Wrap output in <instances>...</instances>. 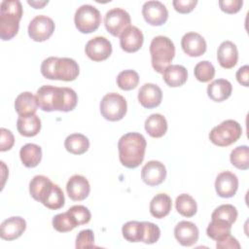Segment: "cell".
<instances>
[{
  "label": "cell",
  "instance_id": "1",
  "mask_svg": "<svg viewBox=\"0 0 249 249\" xmlns=\"http://www.w3.org/2000/svg\"><path fill=\"white\" fill-rule=\"evenodd\" d=\"M36 98L38 107L45 112H69L75 109L78 102L74 89L50 85L42 86L36 92Z\"/></svg>",
  "mask_w": 249,
  "mask_h": 249
},
{
  "label": "cell",
  "instance_id": "2",
  "mask_svg": "<svg viewBox=\"0 0 249 249\" xmlns=\"http://www.w3.org/2000/svg\"><path fill=\"white\" fill-rule=\"evenodd\" d=\"M146 146V139L140 133L128 132L123 135L118 142L121 163L127 168L138 167L144 160Z\"/></svg>",
  "mask_w": 249,
  "mask_h": 249
},
{
  "label": "cell",
  "instance_id": "3",
  "mask_svg": "<svg viewBox=\"0 0 249 249\" xmlns=\"http://www.w3.org/2000/svg\"><path fill=\"white\" fill-rule=\"evenodd\" d=\"M78 63L69 57L50 56L41 64L42 75L49 80L74 81L79 75Z\"/></svg>",
  "mask_w": 249,
  "mask_h": 249
},
{
  "label": "cell",
  "instance_id": "4",
  "mask_svg": "<svg viewBox=\"0 0 249 249\" xmlns=\"http://www.w3.org/2000/svg\"><path fill=\"white\" fill-rule=\"evenodd\" d=\"M22 6L18 0H4L0 5V37L7 41L14 38L19 28Z\"/></svg>",
  "mask_w": 249,
  "mask_h": 249
},
{
  "label": "cell",
  "instance_id": "5",
  "mask_svg": "<svg viewBox=\"0 0 249 249\" xmlns=\"http://www.w3.org/2000/svg\"><path fill=\"white\" fill-rule=\"evenodd\" d=\"M150 53L153 68L158 73H163L174 58L175 47L168 37L156 36L150 44Z\"/></svg>",
  "mask_w": 249,
  "mask_h": 249
},
{
  "label": "cell",
  "instance_id": "6",
  "mask_svg": "<svg viewBox=\"0 0 249 249\" xmlns=\"http://www.w3.org/2000/svg\"><path fill=\"white\" fill-rule=\"evenodd\" d=\"M241 134V125L236 121L226 120L211 129L209 139L216 146L227 147L236 142Z\"/></svg>",
  "mask_w": 249,
  "mask_h": 249
},
{
  "label": "cell",
  "instance_id": "7",
  "mask_svg": "<svg viewBox=\"0 0 249 249\" xmlns=\"http://www.w3.org/2000/svg\"><path fill=\"white\" fill-rule=\"evenodd\" d=\"M126 100L117 92L105 94L100 101V113L104 119L110 122L122 120L126 114Z\"/></svg>",
  "mask_w": 249,
  "mask_h": 249
},
{
  "label": "cell",
  "instance_id": "8",
  "mask_svg": "<svg viewBox=\"0 0 249 249\" xmlns=\"http://www.w3.org/2000/svg\"><path fill=\"white\" fill-rule=\"evenodd\" d=\"M74 22L80 32L91 33L95 31L101 23L100 12L92 5H82L75 13Z\"/></svg>",
  "mask_w": 249,
  "mask_h": 249
},
{
  "label": "cell",
  "instance_id": "9",
  "mask_svg": "<svg viewBox=\"0 0 249 249\" xmlns=\"http://www.w3.org/2000/svg\"><path fill=\"white\" fill-rule=\"evenodd\" d=\"M104 25L110 34L115 37H120L121 34L130 26V16L124 9H111L105 14Z\"/></svg>",
  "mask_w": 249,
  "mask_h": 249
},
{
  "label": "cell",
  "instance_id": "10",
  "mask_svg": "<svg viewBox=\"0 0 249 249\" xmlns=\"http://www.w3.org/2000/svg\"><path fill=\"white\" fill-rule=\"evenodd\" d=\"M53 20L44 15L36 16L28 25V35L36 42H43L48 40L54 31Z\"/></svg>",
  "mask_w": 249,
  "mask_h": 249
},
{
  "label": "cell",
  "instance_id": "11",
  "mask_svg": "<svg viewBox=\"0 0 249 249\" xmlns=\"http://www.w3.org/2000/svg\"><path fill=\"white\" fill-rule=\"evenodd\" d=\"M142 15L144 19L154 26L164 24L168 18L166 7L160 1L145 2L142 7Z\"/></svg>",
  "mask_w": 249,
  "mask_h": 249
},
{
  "label": "cell",
  "instance_id": "12",
  "mask_svg": "<svg viewBox=\"0 0 249 249\" xmlns=\"http://www.w3.org/2000/svg\"><path fill=\"white\" fill-rule=\"evenodd\" d=\"M85 52L91 60L102 61L111 55L112 45L105 37L96 36L87 43Z\"/></svg>",
  "mask_w": 249,
  "mask_h": 249
},
{
  "label": "cell",
  "instance_id": "13",
  "mask_svg": "<svg viewBox=\"0 0 249 249\" xmlns=\"http://www.w3.org/2000/svg\"><path fill=\"white\" fill-rule=\"evenodd\" d=\"M166 177V168L159 160H150L142 167L141 178L148 186H158Z\"/></svg>",
  "mask_w": 249,
  "mask_h": 249
},
{
  "label": "cell",
  "instance_id": "14",
  "mask_svg": "<svg viewBox=\"0 0 249 249\" xmlns=\"http://www.w3.org/2000/svg\"><path fill=\"white\" fill-rule=\"evenodd\" d=\"M238 189L237 176L231 171H223L218 174L215 180V190L219 196L232 197Z\"/></svg>",
  "mask_w": 249,
  "mask_h": 249
},
{
  "label": "cell",
  "instance_id": "15",
  "mask_svg": "<svg viewBox=\"0 0 249 249\" xmlns=\"http://www.w3.org/2000/svg\"><path fill=\"white\" fill-rule=\"evenodd\" d=\"M66 192L72 200L81 201L87 198L89 195L90 186L85 176L75 174L68 180L66 184Z\"/></svg>",
  "mask_w": 249,
  "mask_h": 249
},
{
  "label": "cell",
  "instance_id": "16",
  "mask_svg": "<svg viewBox=\"0 0 249 249\" xmlns=\"http://www.w3.org/2000/svg\"><path fill=\"white\" fill-rule=\"evenodd\" d=\"M198 229L190 221H181L174 228V236L183 246H192L198 239Z\"/></svg>",
  "mask_w": 249,
  "mask_h": 249
},
{
  "label": "cell",
  "instance_id": "17",
  "mask_svg": "<svg viewBox=\"0 0 249 249\" xmlns=\"http://www.w3.org/2000/svg\"><path fill=\"white\" fill-rule=\"evenodd\" d=\"M144 36L142 31L133 25L128 26L120 36L121 48L126 53H135L143 45Z\"/></svg>",
  "mask_w": 249,
  "mask_h": 249
},
{
  "label": "cell",
  "instance_id": "18",
  "mask_svg": "<svg viewBox=\"0 0 249 249\" xmlns=\"http://www.w3.org/2000/svg\"><path fill=\"white\" fill-rule=\"evenodd\" d=\"M181 46L186 54L193 57L202 55L206 51L204 38L196 32L186 33L181 40Z\"/></svg>",
  "mask_w": 249,
  "mask_h": 249
},
{
  "label": "cell",
  "instance_id": "19",
  "mask_svg": "<svg viewBox=\"0 0 249 249\" xmlns=\"http://www.w3.org/2000/svg\"><path fill=\"white\" fill-rule=\"evenodd\" d=\"M162 99L160 88L155 84H144L138 90V101L144 108L152 109L159 106Z\"/></svg>",
  "mask_w": 249,
  "mask_h": 249
},
{
  "label": "cell",
  "instance_id": "20",
  "mask_svg": "<svg viewBox=\"0 0 249 249\" xmlns=\"http://www.w3.org/2000/svg\"><path fill=\"white\" fill-rule=\"evenodd\" d=\"M26 229V222L23 218L16 216L6 219L2 222L0 228V236L4 240H14L18 238Z\"/></svg>",
  "mask_w": 249,
  "mask_h": 249
},
{
  "label": "cell",
  "instance_id": "21",
  "mask_svg": "<svg viewBox=\"0 0 249 249\" xmlns=\"http://www.w3.org/2000/svg\"><path fill=\"white\" fill-rule=\"evenodd\" d=\"M219 64L225 69H231L237 63L238 51L231 41H224L220 44L217 51Z\"/></svg>",
  "mask_w": 249,
  "mask_h": 249
},
{
  "label": "cell",
  "instance_id": "22",
  "mask_svg": "<svg viewBox=\"0 0 249 249\" xmlns=\"http://www.w3.org/2000/svg\"><path fill=\"white\" fill-rule=\"evenodd\" d=\"M232 91L231 84L225 79H218L207 87V94L215 102H222L228 99Z\"/></svg>",
  "mask_w": 249,
  "mask_h": 249
},
{
  "label": "cell",
  "instance_id": "23",
  "mask_svg": "<svg viewBox=\"0 0 249 249\" xmlns=\"http://www.w3.org/2000/svg\"><path fill=\"white\" fill-rule=\"evenodd\" d=\"M53 183L48 177L44 175H36L29 183V193L35 200L42 203L53 188Z\"/></svg>",
  "mask_w": 249,
  "mask_h": 249
},
{
  "label": "cell",
  "instance_id": "24",
  "mask_svg": "<svg viewBox=\"0 0 249 249\" xmlns=\"http://www.w3.org/2000/svg\"><path fill=\"white\" fill-rule=\"evenodd\" d=\"M37 98L29 91L19 93L15 100V109L18 116L34 115L37 111Z\"/></svg>",
  "mask_w": 249,
  "mask_h": 249
},
{
  "label": "cell",
  "instance_id": "25",
  "mask_svg": "<svg viewBox=\"0 0 249 249\" xmlns=\"http://www.w3.org/2000/svg\"><path fill=\"white\" fill-rule=\"evenodd\" d=\"M17 128L20 135L25 137H33L41 130V120L38 116H19L17 121Z\"/></svg>",
  "mask_w": 249,
  "mask_h": 249
},
{
  "label": "cell",
  "instance_id": "26",
  "mask_svg": "<svg viewBox=\"0 0 249 249\" xmlns=\"http://www.w3.org/2000/svg\"><path fill=\"white\" fill-rule=\"evenodd\" d=\"M162 79L165 84L171 88H177L183 86L188 79L187 69L179 64L169 65L163 71Z\"/></svg>",
  "mask_w": 249,
  "mask_h": 249
},
{
  "label": "cell",
  "instance_id": "27",
  "mask_svg": "<svg viewBox=\"0 0 249 249\" xmlns=\"http://www.w3.org/2000/svg\"><path fill=\"white\" fill-rule=\"evenodd\" d=\"M172 201L168 195L158 194L150 202V213L157 219H161L167 216L171 210Z\"/></svg>",
  "mask_w": 249,
  "mask_h": 249
},
{
  "label": "cell",
  "instance_id": "28",
  "mask_svg": "<svg viewBox=\"0 0 249 249\" xmlns=\"http://www.w3.org/2000/svg\"><path fill=\"white\" fill-rule=\"evenodd\" d=\"M19 158L24 166L29 168L35 167L42 160V149L33 143L25 144L19 151Z\"/></svg>",
  "mask_w": 249,
  "mask_h": 249
},
{
  "label": "cell",
  "instance_id": "29",
  "mask_svg": "<svg viewBox=\"0 0 249 249\" xmlns=\"http://www.w3.org/2000/svg\"><path fill=\"white\" fill-rule=\"evenodd\" d=\"M145 130L151 137H162L167 130L166 119L161 114H152L145 121Z\"/></svg>",
  "mask_w": 249,
  "mask_h": 249
},
{
  "label": "cell",
  "instance_id": "30",
  "mask_svg": "<svg viewBox=\"0 0 249 249\" xmlns=\"http://www.w3.org/2000/svg\"><path fill=\"white\" fill-rule=\"evenodd\" d=\"M65 149L74 155H82L89 150V141L82 133H73L66 137L64 141Z\"/></svg>",
  "mask_w": 249,
  "mask_h": 249
},
{
  "label": "cell",
  "instance_id": "31",
  "mask_svg": "<svg viewBox=\"0 0 249 249\" xmlns=\"http://www.w3.org/2000/svg\"><path fill=\"white\" fill-rule=\"evenodd\" d=\"M231 230V224L221 219H212L206 229V233L208 237L218 241L230 234Z\"/></svg>",
  "mask_w": 249,
  "mask_h": 249
},
{
  "label": "cell",
  "instance_id": "32",
  "mask_svg": "<svg viewBox=\"0 0 249 249\" xmlns=\"http://www.w3.org/2000/svg\"><path fill=\"white\" fill-rule=\"evenodd\" d=\"M175 207L179 214L188 218L195 216L197 210L196 200L188 194H182L176 197Z\"/></svg>",
  "mask_w": 249,
  "mask_h": 249
},
{
  "label": "cell",
  "instance_id": "33",
  "mask_svg": "<svg viewBox=\"0 0 249 249\" xmlns=\"http://www.w3.org/2000/svg\"><path fill=\"white\" fill-rule=\"evenodd\" d=\"M231 163L238 169L246 170L249 168V148L246 145L234 148L230 155Z\"/></svg>",
  "mask_w": 249,
  "mask_h": 249
},
{
  "label": "cell",
  "instance_id": "34",
  "mask_svg": "<svg viewBox=\"0 0 249 249\" xmlns=\"http://www.w3.org/2000/svg\"><path fill=\"white\" fill-rule=\"evenodd\" d=\"M123 236L129 242H140L143 236V222L129 221L122 228Z\"/></svg>",
  "mask_w": 249,
  "mask_h": 249
},
{
  "label": "cell",
  "instance_id": "35",
  "mask_svg": "<svg viewBox=\"0 0 249 249\" xmlns=\"http://www.w3.org/2000/svg\"><path fill=\"white\" fill-rule=\"evenodd\" d=\"M65 197L62 190L56 185L53 184V188L45 197V199L42 201L43 205H45L47 208L52 210H56L61 208L64 205Z\"/></svg>",
  "mask_w": 249,
  "mask_h": 249
},
{
  "label": "cell",
  "instance_id": "36",
  "mask_svg": "<svg viewBox=\"0 0 249 249\" xmlns=\"http://www.w3.org/2000/svg\"><path fill=\"white\" fill-rule=\"evenodd\" d=\"M138 83L139 75L131 69L122 71L117 77V85L123 90H131L137 87Z\"/></svg>",
  "mask_w": 249,
  "mask_h": 249
},
{
  "label": "cell",
  "instance_id": "37",
  "mask_svg": "<svg viewBox=\"0 0 249 249\" xmlns=\"http://www.w3.org/2000/svg\"><path fill=\"white\" fill-rule=\"evenodd\" d=\"M194 73L197 81L202 83H207L214 78L215 68L210 61L202 60L195 66Z\"/></svg>",
  "mask_w": 249,
  "mask_h": 249
},
{
  "label": "cell",
  "instance_id": "38",
  "mask_svg": "<svg viewBox=\"0 0 249 249\" xmlns=\"http://www.w3.org/2000/svg\"><path fill=\"white\" fill-rule=\"evenodd\" d=\"M237 218V210L231 204H222L212 213L211 219H221L230 224H233Z\"/></svg>",
  "mask_w": 249,
  "mask_h": 249
},
{
  "label": "cell",
  "instance_id": "39",
  "mask_svg": "<svg viewBox=\"0 0 249 249\" xmlns=\"http://www.w3.org/2000/svg\"><path fill=\"white\" fill-rule=\"evenodd\" d=\"M53 227L59 232H67L74 230L76 225L70 214L66 211L64 213H59L53 218Z\"/></svg>",
  "mask_w": 249,
  "mask_h": 249
},
{
  "label": "cell",
  "instance_id": "40",
  "mask_svg": "<svg viewBox=\"0 0 249 249\" xmlns=\"http://www.w3.org/2000/svg\"><path fill=\"white\" fill-rule=\"evenodd\" d=\"M67 212L70 214L76 227L88 224L91 218L89 210L84 205H74L70 207Z\"/></svg>",
  "mask_w": 249,
  "mask_h": 249
},
{
  "label": "cell",
  "instance_id": "41",
  "mask_svg": "<svg viewBox=\"0 0 249 249\" xmlns=\"http://www.w3.org/2000/svg\"><path fill=\"white\" fill-rule=\"evenodd\" d=\"M160 236V228L151 222H143V236L141 242L145 244L156 243Z\"/></svg>",
  "mask_w": 249,
  "mask_h": 249
},
{
  "label": "cell",
  "instance_id": "42",
  "mask_svg": "<svg viewBox=\"0 0 249 249\" xmlns=\"http://www.w3.org/2000/svg\"><path fill=\"white\" fill-rule=\"evenodd\" d=\"M75 247L77 249L95 247L93 231L91 230H83V231H81L77 235Z\"/></svg>",
  "mask_w": 249,
  "mask_h": 249
},
{
  "label": "cell",
  "instance_id": "43",
  "mask_svg": "<svg viewBox=\"0 0 249 249\" xmlns=\"http://www.w3.org/2000/svg\"><path fill=\"white\" fill-rule=\"evenodd\" d=\"M0 134H1V138H0V151L1 152H5L10 150L15 143V137L13 135V133L11 132V130L2 127L0 129Z\"/></svg>",
  "mask_w": 249,
  "mask_h": 249
},
{
  "label": "cell",
  "instance_id": "44",
  "mask_svg": "<svg viewBox=\"0 0 249 249\" xmlns=\"http://www.w3.org/2000/svg\"><path fill=\"white\" fill-rule=\"evenodd\" d=\"M243 5L242 0H220L219 6L220 9L227 14H235L237 13Z\"/></svg>",
  "mask_w": 249,
  "mask_h": 249
},
{
  "label": "cell",
  "instance_id": "45",
  "mask_svg": "<svg viewBox=\"0 0 249 249\" xmlns=\"http://www.w3.org/2000/svg\"><path fill=\"white\" fill-rule=\"evenodd\" d=\"M196 4V0H174L172 2L174 9L180 14H188L192 12Z\"/></svg>",
  "mask_w": 249,
  "mask_h": 249
},
{
  "label": "cell",
  "instance_id": "46",
  "mask_svg": "<svg viewBox=\"0 0 249 249\" xmlns=\"http://www.w3.org/2000/svg\"><path fill=\"white\" fill-rule=\"evenodd\" d=\"M216 247L218 249H225V248H230V249H239L240 244L237 241V239L230 234L225 236L223 239L218 240L216 243Z\"/></svg>",
  "mask_w": 249,
  "mask_h": 249
},
{
  "label": "cell",
  "instance_id": "47",
  "mask_svg": "<svg viewBox=\"0 0 249 249\" xmlns=\"http://www.w3.org/2000/svg\"><path fill=\"white\" fill-rule=\"evenodd\" d=\"M236 80L237 82L244 86V87H248L249 86V66L248 65H244L242 67H240L237 72H236Z\"/></svg>",
  "mask_w": 249,
  "mask_h": 249
},
{
  "label": "cell",
  "instance_id": "48",
  "mask_svg": "<svg viewBox=\"0 0 249 249\" xmlns=\"http://www.w3.org/2000/svg\"><path fill=\"white\" fill-rule=\"evenodd\" d=\"M49 1H27V3L29 5H31L32 7H34L35 9H42L45 5L48 4Z\"/></svg>",
  "mask_w": 249,
  "mask_h": 249
}]
</instances>
